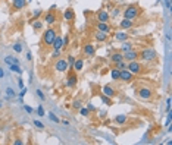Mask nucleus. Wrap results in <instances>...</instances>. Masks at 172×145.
Masks as SVG:
<instances>
[{
    "label": "nucleus",
    "mask_w": 172,
    "mask_h": 145,
    "mask_svg": "<svg viewBox=\"0 0 172 145\" xmlns=\"http://www.w3.org/2000/svg\"><path fill=\"white\" fill-rule=\"evenodd\" d=\"M55 69L57 70V72H66L68 70V63H66V60L65 59H59L56 63H55Z\"/></svg>",
    "instance_id": "7"
},
{
    "label": "nucleus",
    "mask_w": 172,
    "mask_h": 145,
    "mask_svg": "<svg viewBox=\"0 0 172 145\" xmlns=\"http://www.w3.org/2000/svg\"><path fill=\"white\" fill-rule=\"evenodd\" d=\"M56 35H57V32H56V30L52 28V27L44 31V34H43V43L46 44V47H52L53 40L56 38Z\"/></svg>",
    "instance_id": "1"
},
{
    "label": "nucleus",
    "mask_w": 172,
    "mask_h": 145,
    "mask_svg": "<svg viewBox=\"0 0 172 145\" xmlns=\"http://www.w3.org/2000/svg\"><path fill=\"white\" fill-rule=\"evenodd\" d=\"M130 50H132V44L127 40V41H122V46H121V51L122 53H125V51H130Z\"/></svg>",
    "instance_id": "23"
},
{
    "label": "nucleus",
    "mask_w": 172,
    "mask_h": 145,
    "mask_svg": "<svg viewBox=\"0 0 172 145\" xmlns=\"http://www.w3.org/2000/svg\"><path fill=\"white\" fill-rule=\"evenodd\" d=\"M115 68L116 69H127V63H125V60H121V62H118V63H115Z\"/></svg>",
    "instance_id": "33"
},
{
    "label": "nucleus",
    "mask_w": 172,
    "mask_h": 145,
    "mask_svg": "<svg viewBox=\"0 0 172 145\" xmlns=\"http://www.w3.org/2000/svg\"><path fill=\"white\" fill-rule=\"evenodd\" d=\"M24 110H25L28 114H33V108H31L30 106H24Z\"/></svg>",
    "instance_id": "44"
},
{
    "label": "nucleus",
    "mask_w": 172,
    "mask_h": 145,
    "mask_svg": "<svg viewBox=\"0 0 172 145\" xmlns=\"http://www.w3.org/2000/svg\"><path fill=\"white\" fill-rule=\"evenodd\" d=\"M63 18H65L66 21H74V18H75V12L69 8V9H66V11L63 12Z\"/></svg>",
    "instance_id": "21"
},
{
    "label": "nucleus",
    "mask_w": 172,
    "mask_h": 145,
    "mask_svg": "<svg viewBox=\"0 0 172 145\" xmlns=\"http://www.w3.org/2000/svg\"><path fill=\"white\" fill-rule=\"evenodd\" d=\"M81 107H82V101H81V100H74L72 108H74V110H79Z\"/></svg>",
    "instance_id": "32"
},
{
    "label": "nucleus",
    "mask_w": 172,
    "mask_h": 145,
    "mask_svg": "<svg viewBox=\"0 0 172 145\" xmlns=\"http://www.w3.org/2000/svg\"><path fill=\"white\" fill-rule=\"evenodd\" d=\"M102 94H105V95H108V97H115L116 95V91H115V88L112 87V85H105L103 87V89H102Z\"/></svg>",
    "instance_id": "12"
},
{
    "label": "nucleus",
    "mask_w": 172,
    "mask_h": 145,
    "mask_svg": "<svg viewBox=\"0 0 172 145\" xmlns=\"http://www.w3.org/2000/svg\"><path fill=\"white\" fill-rule=\"evenodd\" d=\"M79 113H81V116L88 117V114H90V110H88V108H85V107H81V108H79Z\"/></svg>",
    "instance_id": "35"
},
{
    "label": "nucleus",
    "mask_w": 172,
    "mask_h": 145,
    "mask_svg": "<svg viewBox=\"0 0 172 145\" xmlns=\"http://www.w3.org/2000/svg\"><path fill=\"white\" fill-rule=\"evenodd\" d=\"M24 142H22V139H15L13 141V145H22Z\"/></svg>",
    "instance_id": "46"
},
{
    "label": "nucleus",
    "mask_w": 172,
    "mask_h": 145,
    "mask_svg": "<svg viewBox=\"0 0 172 145\" xmlns=\"http://www.w3.org/2000/svg\"><path fill=\"white\" fill-rule=\"evenodd\" d=\"M44 22H46L47 25H53V24H56V22H57V16H56V13L49 12V13L44 16Z\"/></svg>",
    "instance_id": "11"
},
{
    "label": "nucleus",
    "mask_w": 172,
    "mask_h": 145,
    "mask_svg": "<svg viewBox=\"0 0 172 145\" xmlns=\"http://www.w3.org/2000/svg\"><path fill=\"white\" fill-rule=\"evenodd\" d=\"M59 56H60V50H53L52 57H53V59H56V57H59Z\"/></svg>",
    "instance_id": "43"
},
{
    "label": "nucleus",
    "mask_w": 172,
    "mask_h": 145,
    "mask_svg": "<svg viewBox=\"0 0 172 145\" xmlns=\"http://www.w3.org/2000/svg\"><path fill=\"white\" fill-rule=\"evenodd\" d=\"M18 85H19V88H24V81H22L21 78L18 79Z\"/></svg>",
    "instance_id": "49"
},
{
    "label": "nucleus",
    "mask_w": 172,
    "mask_h": 145,
    "mask_svg": "<svg viewBox=\"0 0 172 145\" xmlns=\"http://www.w3.org/2000/svg\"><path fill=\"white\" fill-rule=\"evenodd\" d=\"M127 69L132 73V75H140L143 72V65L138 62V60H132V62H128L127 63Z\"/></svg>",
    "instance_id": "2"
},
{
    "label": "nucleus",
    "mask_w": 172,
    "mask_h": 145,
    "mask_svg": "<svg viewBox=\"0 0 172 145\" xmlns=\"http://www.w3.org/2000/svg\"><path fill=\"white\" fill-rule=\"evenodd\" d=\"M6 95H8V98H13L15 97V91L12 88H6Z\"/></svg>",
    "instance_id": "37"
},
{
    "label": "nucleus",
    "mask_w": 172,
    "mask_h": 145,
    "mask_svg": "<svg viewBox=\"0 0 172 145\" xmlns=\"http://www.w3.org/2000/svg\"><path fill=\"white\" fill-rule=\"evenodd\" d=\"M41 15H43V11H41V9H37V11H34V13H33V18L30 19V22H31V21H34V19H38Z\"/></svg>",
    "instance_id": "30"
},
{
    "label": "nucleus",
    "mask_w": 172,
    "mask_h": 145,
    "mask_svg": "<svg viewBox=\"0 0 172 145\" xmlns=\"http://www.w3.org/2000/svg\"><path fill=\"white\" fill-rule=\"evenodd\" d=\"M125 122H127V116H125V114H118V116H115V123L124 125Z\"/></svg>",
    "instance_id": "26"
},
{
    "label": "nucleus",
    "mask_w": 172,
    "mask_h": 145,
    "mask_svg": "<svg viewBox=\"0 0 172 145\" xmlns=\"http://www.w3.org/2000/svg\"><path fill=\"white\" fill-rule=\"evenodd\" d=\"M87 108H88L90 111H96V107H94L93 104H88V106H87Z\"/></svg>",
    "instance_id": "47"
},
{
    "label": "nucleus",
    "mask_w": 172,
    "mask_h": 145,
    "mask_svg": "<svg viewBox=\"0 0 172 145\" xmlns=\"http://www.w3.org/2000/svg\"><path fill=\"white\" fill-rule=\"evenodd\" d=\"M25 92H27V89H25V88H22V91H21V95H19V97L22 98V97L25 95Z\"/></svg>",
    "instance_id": "51"
},
{
    "label": "nucleus",
    "mask_w": 172,
    "mask_h": 145,
    "mask_svg": "<svg viewBox=\"0 0 172 145\" xmlns=\"http://www.w3.org/2000/svg\"><path fill=\"white\" fill-rule=\"evenodd\" d=\"M30 24H31V25H33V28H34V30H37V31L43 28V22H41L40 19H34V21H31Z\"/></svg>",
    "instance_id": "24"
},
{
    "label": "nucleus",
    "mask_w": 172,
    "mask_h": 145,
    "mask_svg": "<svg viewBox=\"0 0 172 145\" xmlns=\"http://www.w3.org/2000/svg\"><path fill=\"white\" fill-rule=\"evenodd\" d=\"M110 60H112L113 63H118V62L124 60V53H122V51H115V53H112V54H110Z\"/></svg>",
    "instance_id": "15"
},
{
    "label": "nucleus",
    "mask_w": 172,
    "mask_h": 145,
    "mask_svg": "<svg viewBox=\"0 0 172 145\" xmlns=\"http://www.w3.org/2000/svg\"><path fill=\"white\" fill-rule=\"evenodd\" d=\"M166 104H168V106H166V111L169 113V111H171V98H168V101H166Z\"/></svg>",
    "instance_id": "45"
},
{
    "label": "nucleus",
    "mask_w": 172,
    "mask_h": 145,
    "mask_svg": "<svg viewBox=\"0 0 172 145\" xmlns=\"http://www.w3.org/2000/svg\"><path fill=\"white\" fill-rule=\"evenodd\" d=\"M37 113H38V116H40V117H44V108H43V106H41V104L38 106V108H37Z\"/></svg>",
    "instance_id": "39"
},
{
    "label": "nucleus",
    "mask_w": 172,
    "mask_h": 145,
    "mask_svg": "<svg viewBox=\"0 0 172 145\" xmlns=\"http://www.w3.org/2000/svg\"><path fill=\"white\" fill-rule=\"evenodd\" d=\"M3 76H5V73H3V69L0 68V78H3Z\"/></svg>",
    "instance_id": "52"
},
{
    "label": "nucleus",
    "mask_w": 172,
    "mask_h": 145,
    "mask_svg": "<svg viewBox=\"0 0 172 145\" xmlns=\"http://www.w3.org/2000/svg\"><path fill=\"white\" fill-rule=\"evenodd\" d=\"M119 81H122V82H132V81H134V75H132L128 69H121Z\"/></svg>",
    "instance_id": "5"
},
{
    "label": "nucleus",
    "mask_w": 172,
    "mask_h": 145,
    "mask_svg": "<svg viewBox=\"0 0 172 145\" xmlns=\"http://www.w3.org/2000/svg\"><path fill=\"white\" fill-rule=\"evenodd\" d=\"M165 5H166V9L169 11L171 9V0H165Z\"/></svg>",
    "instance_id": "48"
},
{
    "label": "nucleus",
    "mask_w": 172,
    "mask_h": 145,
    "mask_svg": "<svg viewBox=\"0 0 172 145\" xmlns=\"http://www.w3.org/2000/svg\"><path fill=\"white\" fill-rule=\"evenodd\" d=\"M35 94H37V97H38L41 101H44V100H46V95L43 94V91H41V89H37V91H35Z\"/></svg>",
    "instance_id": "38"
},
{
    "label": "nucleus",
    "mask_w": 172,
    "mask_h": 145,
    "mask_svg": "<svg viewBox=\"0 0 172 145\" xmlns=\"http://www.w3.org/2000/svg\"><path fill=\"white\" fill-rule=\"evenodd\" d=\"M13 50H15V53H21V51L24 50V47H22L21 43H15V44H13Z\"/></svg>",
    "instance_id": "34"
},
{
    "label": "nucleus",
    "mask_w": 172,
    "mask_h": 145,
    "mask_svg": "<svg viewBox=\"0 0 172 145\" xmlns=\"http://www.w3.org/2000/svg\"><path fill=\"white\" fill-rule=\"evenodd\" d=\"M97 31H102L105 34H108L110 31V27L108 22H97Z\"/></svg>",
    "instance_id": "17"
},
{
    "label": "nucleus",
    "mask_w": 172,
    "mask_h": 145,
    "mask_svg": "<svg viewBox=\"0 0 172 145\" xmlns=\"http://www.w3.org/2000/svg\"><path fill=\"white\" fill-rule=\"evenodd\" d=\"M115 40H118V41H127L128 40V34L125 32V31H118V32H115Z\"/></svg>",
    "instance_id": "18"
},
{
    "label": "nucleus",
    "mask_w": 172,
    "mask_h": 145,
    "mask_svg": "<svg viewBox=\"0 0 172 145\" xmlns=\"http://www.w3.org/2000/svg\"><path fill=\"white\" fill-rule=\"evenodd\" d=\"M119 73H121V70L119 69H112V72H110V76H112V79L113 81H119Z\"/></svg>",
    "instance_id": "28"
},
{
    "label": "nucleus",
    "mask_w": 172,
    "mask_h": 145,
    "mask_svg": "<svg viewBox=\"0 0 172 145\" xmlns=\"http://www.w3.org/2000/svg\"><path fill=\"white\" fill-rule=\"evenodd\" d=\"M84 53L87 54L88 57H93L94 56V53H96V46L94 44H91V43H87L84 46Z\"/></svg>",
    "instance_id": "10"
},
{
    "label": "nucleus",
    "mask_w": 172,
    "mask_h": 145,
    "mask_svg": "<svg viewBox=\"0 0 172 145\" xmlns=\"http://www.w3.org/2000/svg\"><path fill=\"white\" fill-rule=\"evenodd\" d=\"M76 82H78V78H76V75H75V73H71V75H68L65 85H66L68 88H74V87L76 85Z\"/></svg>",
    "instance_id": "9"
},
{
    "label": "nucleus",
    "mask_w": 172,
    "mask_h": 145,
    "mask_svg": "<svg viewBox=\"0 0 172 145\" xmlns=\"http://www.w3.org/2000/svg\"><path fill=\"white\" fill-rule=\"evenodd\" d=\"M138 57H140L141 60L150 62V60H154V59H156V51H154L153 49H144V50L140 51Z\"/></svg>",
    "instance_id": "3"
},
{
    "label": "nucleus",
    "mask_w": 172,
    "mask_h": 145,
    "mask_svg": "<svg viewBox=\"0 0 172 145\" xmlns=\"http://www.w3.org/2000/svg\"><path fill=\"white\" fill-rule=\"evenodd\" d=\"M109 18H110V15H109L106 11H100V12L97 13V21H99V22H108Z\"/></svg>",
    "instance_id": "14"
},
{
    "label": "nucleus",
    "mask_w": 172,
    "mask_h": 145,
    "mask_svg": "<svg viewBox=\"0 0 172 145\" xmlns=\"http://www.w3.org/2000/svg\"><path fill=\"white\" fill-rule=\"evenodd\" d=\"M137 59H138V53L135 50H130V51L124 53V60L125 62H132V60H137Z\"/></svg>",
    "instance_id": "8"
},
{
    "label": "nucleus",
    "mask_w": 172,
    "mask_h": 145,
    "mask_svg": "<svg viewBox=\"0 0 172 145\" xmlns=\"http://www.w3.org/2000/svg\"><path fill=\"white\" fill-rule=\"evenodd\" d=\"M124 18H127V19H135L137 16H138V13H140V11H138V8L137 6H128L124 12Z\"/></svg>",
    "instance_id": "4"
},
{
    "label": "nucleus",
    "mask_w": 172,
    "mask_h": 145,
    "mask_svg": "<svg viewBox=\"0 0 172 145\" xmlns=\"http://www.w3.org/2000/svg\"><path fill=\"white\" fill-rule=\"evenodd\" d=\"M52 47H53V50H62V37L60 35H56V38L53 40Z\"/></svg>",
    "instance_id": "19"
},
{
    "label": "nucleus",
    "mask_w": 172,
    "mask_h": 145,
    "mask_svg": "<svg viewBox=\"0 0 172 145\" xmlns=\"http://www.w3.org/2000/svg\"><path fill=\"white\" fill-rule=\"evenodd\" d=\"M137 95L143 100H150L153 95V91L150 88H140V89H137Z\"/></svg>",
    "instance_id": "6"
},
{
    "label": "nucleus",
    "mask_w": 172,
    "mask_h": 145,
    "mask_svg": "<svg viewBox=\"0 0 172 145\" xmlns=\"http://www.w3.org/2000/svg\"><path fill=\"white\" fill-rule=\"evenodd\" d=\"M49 117H50V120H53V122L59 123V117H56V116H55V113H49Z\"/></svg>",
    "instance_id": "40"
},
{
    "label": "nucleus",
    "mask_w": 172,
    "mask_h": 145,
    "mask_svg": "<svg viewBox=\"0 0 172 145\" xmlns=\"http://www.w3.org/2000/svg\"><path fill=\"white\" fill-rule=\"evenodd\" d=\"M100 98H102V103H103V104H106V106H112V100H110V97H108V95L102 94V95H100Z\"/></svg>",
    "instance_id": "29"
},
{
    "label": "nucleus",
    "mask_w": 172,
    "mask_h": 145,
    "mask_svg": "<svg viewBox=\"0 0 172 145\" xmlns=\"http://www.w3.org/2000/svg\"><path fill=\"white\" fill-rule=\"evenodd\" d=\"M132 21L131 19H127V18H124L121 22H119V27L122 28V30H130V28H132Z\"/></svg>",
    "instance_id": "16"
},
{
    "label": "nucleus",
    "mask_w": 172,
    "mask_h": 145,
    "mask_svg": "<svg viewBox=\"0 0 172 145\" xmlns=\"http://www.w3.org/2000/svg\"><path fill=\"white\" fill-rule=\"evenodd\" d=\"M106 116V111H100V117H105Z\"/></svg>",
    "instance_id": "53"
},
{
    "label": "nucleus",
    "mask_w": 172,
    "mask_h": 145,
    "mask_svg": "<svg viewBox=\"0 0 172 145\" xmlns=\"http://www.w3.org/2000/svg\"><path fill=\"white\" fill-rule=\"evenodd\" d=\"M5 63H8V65H19V60L16 59V57H12V56H6L5 57Z\"/></svg>",
    "instance_id": "25"
},
{
    "label": "nucleus",
    "mask_w": 172,
    "mask_h": 145,
    "mask_svg": "<svg viewBox=\"0 0 172 145\" xmlns=\"http://www.w3.org/2000/svg\"><path fill=\"white\" fill-rule=\"evenodd\" d=\"M68 44H69V35H65V37L62 38V49L68 47Z\"/></svg>",
    "instance_id": "36"
},
{
    "label": "nucleus",
    "mask_w": 172,
    "mask_h": 145,
    "mask_svg": "<svg viewBox=\"0 0 172 145\" xmlns=\"http://www.w3.org/2000/svg\"><path fill=\"white\" fill-rule=\"evenodd\" d=\"M74 62H75V56L69 54V56H68V60H66V63H68V69H72V66H74Z\"/></svg>",
    "instance_id": "31"
},
{
    "label": "nucleus",
    "mask_w": 172,
    "mask_h": 145,
    "mask_svg": "<svg viewBox=\"0 0 172 145\" xmlns=\"http://www.w3.org/2000/svg\"><path fill=\"white\" fill-rule=\"evenodd\" d=\"M25 6H27V0H13L12 3V8L15 11H22Z\"/></svg>",
    "instance_id": "13"
},
{
    "label": "nucleus",
    "mask_w": 172,
    "mask_h": 145,
    "mask_svg": "<svg viewBox=\"0 0 172 145\" xmlns=\"http://www.w3.org/2000/svg\"><path fill=\"white\" fill-rule=\"evenodd\" d=\"M82 68H84V62H82V59H75L74 66H72V70L79 72V70H82Z\"/></svg>",
    "instance_id": "20"
},
{
    "label": "nucleus",
    "mask_w": 172,
    "mask_h": 145,
    "mask_svg": "<svg viewBox=\"0 0 172 145\" xmlns=\"http://www.w3.org/2000/svg\"><path fill=\"white\" fill-rule=\"evenodd\" d=\"M119 12H121L119 9H113V11H112V13H110V16H112V18H116V16L119 15Z\"/></svg>",
    "instance_id": "42"
},
{
    "label": "nucleus",
    "mask_w": 172,
    "mask_h": 145,
    "mask_svg": "<svg viewBox=\"0 0 172 145\" xmlns=\"http://www.w3.org/2000/svg\"><path fill=\"white\" fill-rule=\"evenodd\" d=\"M34 125H35V126L38 127V129H44V125H43V123H41L40 120H34Z\"/></svg>",
    "instance_id": "41"
},
{
    "label": "nucleus",
    "mask_w": 172,
    "mask_h": 145,
    "mask_svg": "<svg viewBox=\"0 0 172 145\" xmlns=\"http://www.w3.org/2000/svg\"><path fill=\"white\" fill-rule=\"evenodd\" d=\"M27 60H28V62H31V60H33V56H31V53H27Z\"/></svg>",
    "instance_id": "50"
},
{
    "label": "nucleus",
    "mask_w": 172,
    "mask_h": 145,
    "mask_svg": "<svg viewBox=\"0 0 172 145\" xmlns=\"http://www.w3.org/2000/svg\"><path fill=\"white\" fill-rule=\"evenodd\" d=\"M94 38H96V41L103 43V41H106V40H108V34H105V32H102V31H96Z\"/></svg>",
    "instance_id": "22"
},
{
    "label": "nucleus",
    "mask_w": 172,
    "mask_h": 145,
    "mask_svg": "<svg viewBox=\"0 0 172 145\" xmlns=\"http://www.w3.org/2000/svg\"><path fill=\"white\" fill-rule=\"evenodd\" d=\"M9 69L12 70V72H16V73H19V75H22V69H21V66L19 65H9Z\"/></svg>",
    "instance_id": "27"
}]
</instances>
